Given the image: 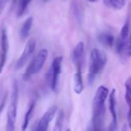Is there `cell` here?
Listing matches in <instances>:
<instances>
[{"instance_id": "6da1fadb", "label": "cell", "mask_w": 131, "mask_h": 131, "mask_svg": "<svg viewBox=\"0 0 131 131\" xmlns=\"http://www.w3.org/2000/svg\"><path fill=\"white\" fill-rule=\"evenodd\" d=\"M109 90L105 86L98 87L93 100V114L88 131H103L106 113V101Z\"/></svg>"}, {"instance_id": "7a4b0ae2", "label": "cell", "mask_w": 131, "mask_h": 131, "mask_svg": "<svg viewBox=\"0 0 131 131\" xmlns=\"http://www.w3.org/2000/svg\"><path fill=\"white\" fill-rule=\"evenodd\" d=\"M107 62L106 55L99 49H93L90 52L88 72V83L92 85L96 77L103 70Z\"/></svg>"}, {"instance_id": "3957f363", "label": "cell", "mask_w": 131, "mask_h": 131, "mask_svg": "<svg viewBox=\"0 0 131 131\" xmlns=\"http://www.w3.org/2000/svg\"><path fill=\"white\" fill-rule=\"evenodd\" d=\"M19 103V86L16 80H14L12 86V92L10 102L7 111V119L6 131H15L16 117H17V110Z\"/></svg>"}, {"instance_id": "277c9868", "label": "cell", "mask_w": 131, "mask_h": 131, "mask_svg": "<svg viewBox=\"0 0 131 131\" xmlns=\"http://www.w3.org/2000/svg\"><path fill=\"white\" fill-rule=\"evenodd\" d=\"M48 58V51L46 49H40L36 56L33 58L29 64L26 70L23 74V80L25 81L29 80L32 76L38 74L42 69L43 66Z\"/></svg>"}, {"instance_id": "5b68a950", "label": "cell", "mask_w": 131, "mask_h": 131, "mask_svg": "<svg viewBox=\"0 0 131 131\" xmlns=\"http://www.w3.org/2000/svg\"><path fill=\"white\" fill-rule=\"evenodd\" d=\"M62 56L56 57L52 60V65L47 73V82L49 86L53 92H56L59 86V77L62 73Z\"/></svg>"}, {"instance_id": "8992f818", "label": "cell", "mask_w": 131, "mask_h": 131, "mask_svg": "<svg viewBox=\"0 0 131 131\" xmlns=\"http://www.w3.org/2000/svg\"><path fill=\"white\" fill-rule=\"evenodd\" d=\"M129 35V21L127 20L123 26L120 30L119 36H118L117 39L115 40V44H114L115 49L116 52L119 56L125 55V50L127 45Z\"/></svg>"}, {"instance_id": "52a82bcc", "label": "cell", "mask_w": 131, "mask_h": 131, "mask_svg": "<svg viewBox=\"0 0 131 131\" xmlns=\"http://www.w3.org/2000/svg\"><path fill=\"white\" fill-rule=\"evenodd\" d=\"M9 52V39L7 31L5 28L2 29L0 34V74L3 71L6 64Z\"/></svg>"}, {"instance_id": "ba28073f", "label": "cell", "mask_w": 131, "mask_h": 131, "mask_svg": "<svg viewBox=\"0 0 131 131\" xmlns=\"http://www.w3.org/2000/svg\"><path fill=\"white\" fill-rule=\"evenodd\" d=\"M36 44V41L33 39H29L26 42L21 56L16 61V66H15V68H16V70L22 69L24 66L27 63V62L30 59V58L32 57V54H33V52L35 51Z\"/></svg>"}, {"instance_id": "9c48e42d", "label": "cell", "mask_w": 131, "mask_h": 131, "mask_svg": "<svg viewBox=\"0 0 131 131\" xmlns=\"http://www.w3.org/2000/svg\"><path fill=\"white\" fill-rule=\"evenodd\" d=\"M84 56L85 46L83 42H80L77 43L72 53V60L77 70L76 73H82L83 66L84 62Z\"/></svg>"}, {"instance_id": "30bf717a", "label": "cell", "mask_w": 131, "mask_h": 131, "mask_svg": "<svg viewBox=\"0 0 131 131\" xmlns=\"http://www.w3.org/2000/svg\"><path fill=\"white\" fill-rule=\"evenodd\" d=\"M57 112V106H52L49 107L46 113L42 115V116L40 118L39 121L38 122L36 128L33 131H48L49 125L50 122L52 120L54 116H56Z\"/></svg>"}, {"instance_id": "8fae6325", "label": "cell", "mask_w": 131, "mask_h": 131, "mask_svg": "<svg viewBox=\"0 0 131 131\" xmlns=\"http://www.w3.org/2000/svg\"><path fill=\"white\" fill-rule=\"evenodd\" d=\"M116 90L113 89L109 94V110L112 116V121L108 131H116L117 129V113H116Z\"/></svg>"}, {"instance_id": "7c38bea8", "label": "cell", "mask_w": 131, "mask_h": 131, "mask_svg": "<svg viewBox=\"0 0 131 131\" xmlns=\"http://www.w3.org/2000/svg\"><path fill=\"white\" fill-rule=\"evenodd\" d=\"M125 101L128 106L127 112V123L129 128H131V75L126 80L125 83Z\"/></svg>"}, {"instance_id": "4fadbf2b", "label": "cell", "mask_w": 131, "mask_h": 131, "mask_svg": "<svg viewBox=\"0 0 131 131\" xmlns=\"http://www.w3.org/2000/svg\"><path fill=\"white\" fill-rule=\"evenodd\" d=\"M36 100H33L31 101V103H29V107L25 113V116H24V118H23V123H22V131H26L28 126H29V122H30V119L32 117V115L33 113V111L35 110V107H36Z\"/></svg>"}, {"instance_id": "5bb4252c", "label": "cell", "mask_w": 131, "mask_h": 131, "mask_svg": "<svg viewBox=\"0 0 131 131\" xmlns=\"http://www.w3.org/2000/svg\"><path fill=\"white\" fill-rule=\"evenodd\" d=\"M98 41L104 46L111 48L115 44V38L114 36L109 32H102L97 36Z\"/></svg>"}, {"instance_id": "9a60e30c", "label": "cell", "mask_w": 131, "mask_h": 131, "mask_svg": "<svg viewBox=\"0 0 131 131\" xmlns=\"http://www.w3.org/2000/svg\"><path fill=\"white\" fill-rule=\"evenodd\" d=\"M127 0H103V4L107 8L113 10H120L122 9Z\"/></svg>"}, {"instance_id": "2e32d148", "label": "cell", "mask_w": 131, "mask_h": 131, "mask_svg": "<svg viewBox=\"0 0 131 131\" xmlns=\"http://www.w3.org/2000/svg\"><path fill=\"white\" fill-rule=\"evenodd\" d=\"M32 22H33V18L32 16L29 17L26 19V20L24 22L23 24L21 29H20V37L23 40H25L28 38L30 30L32 26Z\"/></svg>"}, {"instance_id": "e0dca14e", "label": "cell", "mask_w": 131, "mask_h": 131, "mask_svg": "<svg viewBox=\"0 0 131 131\" xmlns=\"http://www.w3.org/2000/svg\"><path fill=\"white\" fill-rule=\"evenodd\" d=\"M73 90L77 94H80L84 90L82 73H76L73 77Z\"/></svg>"}, {"instance_id": "ac0fdd59", "label": "cell", "mask_w": 131, "mask_h": 131, "mask_svg": "<svg viewBox=\"0 0 131 131\" xmlns=\"http://www.w3.org/2000/svg\"><path fill=\"white\" fill-rule=\"evenodd\" d=\"M63 123H64V112L63 110H59V112H58L52 131H62Z\"/></svg>"}, {"instance_id": "d6986e66", "label": "cell", "mask_w": 131, "mask_h": 131, "mask_svg": "<svg viewBox=\"0 0 131 131\" xmlns=\"http://www.w3.org/2000/svg\"><path fill=\"white\" fill-rule=\"evenodd\" d=\"M31 1L32 0H19V6H18V11H17L18 17H21L24 14Z\"/></svg>"}, {"instance_id": "ffe728a7", "label": "cell", "mask_w": 131, "mask_h": 131, "mask_svg": "<svg viewBox=\"0 0 131 131\" xmlns=\"http://www.w3.org/2000/svg\"><path fill=\"white\" fill-rule=\"evenodd\" d=\"M125 55L128 57L131 56V32H129V39H128L127 45H126V50H125Z\"/></svg>"}, {"instance_id": "44dd1931", "label": "cell", "mask_w": 131, "mask_h": 131, "mask_svg": "<svg viewBox=\"0 0 131 131\" xmlns=\"http://www.w3.org/2000/svg\"><path fill=\"white\" fill-rule=\"evenodd\" d=\"M6 100H7V95H5V96L3 97V100L0 103V115H1L5 106H6Z\"/></svg>"}, {"instance_id": "7402d4cb", "label": "cell", "mask_w": 131, "mask_h": 131, "mask_svg": "<svg viewBox=\"0 0 131 131\" xmlns=\"http://www.w3.org/2000/svg\"><path fill=\"white\" fill-rule=\"evenodd\" d=\"M7 1L8 0H0V16H1V14L3 12V9L6 5Z\"/></svg>"}, {"instance_id": "603a6c76", "label": "cell", "mask_w": 131, "mask_h": 131, "mask_svg": "<svg viewBox=\"0 0 131 131\" xmlns=\"http://www.w3.org/2000/svg\"><path fill=\"white\" fill-rule=\"evenodd\" d=\"M122 131H127V127H126V125L123 126V130H122Z\"/></svg>"}, {"instance_id": "cb8c5ba5", "label": "cell", "mask_w": 131, "mask_h": 131, "mask_svg": "<svg viewBox=\"0 0 131 131\" xmlns=\"http://www.w3.org/2000/svg\"><path fill=\"white\" fill-rule=\"evenodd\" d=\"M89 2H90V3H95V2H96L97 0H88Z\"/></svg>"}, {"instance_id": "d4e9b609", "label": "cell", "mask_w": 131, "mask_h": 131, "mask_svg": "<svg viewBox=\"0 0 131 131\" xmlns=\"http://www.w3.org/2000/svg\"><path fill=\"white\" fill-rule=\"evenodd\" d=\"M67 131H71V129H67Z\"/></svg>"}, {"instance_id": "484cf974", "label": "cell", "mask_w": 131, "mask_h": 131, "mask_svg": "<svg viewBox=\"0 0 131 131\" xmlns=\"http://www.w3.org/2000/svg\"><path fill=\"white\" fill-rule=\"evenodd\" d=\"M42 1H43V2H47L48 0H42Z\"/></svg>"}]
</instances>
